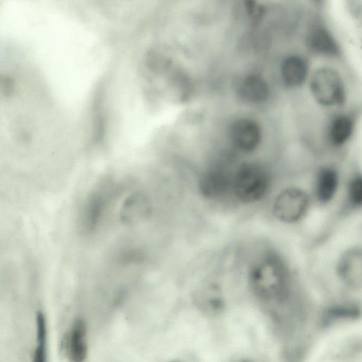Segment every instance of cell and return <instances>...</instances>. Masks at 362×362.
<instances>
[{"label":"cell","mask_w":362,"mask_h":362,"mask_svg":"<svg viewBox=\"0 0 362 362\" xmlns=\"http://www.w3.org/2000/svg\"><path fill=\"white\" fill-rule=\"evenodd\" d=\"M250 283L255 294L266 302L281 301L288 295V273L275 256L267 257L253 266Z\"/></svg>","instance_id":"cell-1"},{"label":"cell","mask_w":362,"mask_h":362,"mask_svg":"<svg viewBox=\"0 0 362 362\" xmlns=\"http://www.w3.org/2000/svg\"><path fill=\"white\" fill-rule=\"evenodd\" d=\"M310 94L320 107L336 110L344 108L348 89L340 72L329 66H322L311 71L308 81Z\"/></svg>","instance_id":"cell-2"},{"label":"cell","mask_w":362,"mask_h":362,"mask_svg":"<svg viewBox=\"0 0 362 362\" xmlns=\"http://www.w3.org/2000/svg\"><path fill=\"white\" fill-rule=\"evenodd\" d=\"M272 183L271 173L264 165L257 161H246L233 173L232 192L240 202L255 203L267 194Z\"/></svg>","instance_id":"cell-3"},{"label":"cell","mask_w":362,"mask_h":362,"mask_svg":"<svg viewBox=\"0 0 362 362\" xmlns=\"http://www.w3.org/2000/svg\"><path fill=\"white\" fill-rule=\"evenodd\" d=\"M359 113L356 110L344 108L332 110L324 126L323 138L325 144L332 150H341L354 138Z\"/></svg>","instance_id":"cell-4"},{"label":"cell","mask_w":362,"mask_h":362,"mask_svg":"<svg viewBox=\"0 0 362 362\" xmlns=\"http://www.w3.org/2000/svg\"><path fill=\"white\" fill-rule=\"evenodd\" d=\"M311 197L305 189L291 186L283 189L273 203L274 216L284 223H294L301 219L309 209Z\"/></svg>","instance_id":"cell-5"},{"label":"cell","mask_w":362,"mask_h":362,"mask_svg":"<svg viewBox=\"0 0 362 362\" xmlns=\"http://www.w3.org/2000/svg\"><path fill=\"white\" fill-rule=\"evenodd\" d=\"M304 43L313 55L327 59H337L342 54L339 42L332 31L320 19H313L308 25Z\"/></svg>","instance_id":"cell-6"},{"label":"cell","mask_w":362,"mask_h":362,"mask_svg":"<svg viewBox=\"0 0 362 362\" xmlns=\"http://www.w3.org/2000/svg\"><path fill=\"white\" fill-rule=\"evenodd\" d=\"M262 134L259 123L246 117L235 119L228 130L231 145L242 153H251L256 151L262 143Z\"/></svg>","instance_id":"cell-7"},{"label":"cell","mask_w":362,"mask_h":362,"mask_svg":"<svg viewBox=\"0 0 362 362\" xmlns=\"http://www.w3.org/2000/svg\"><path fill=\"white\" fill-rule=\"evenodd\" d=\"M341 180V173L337 165L332 163L320 165L313 177V197L320 204H329L338 194Z\"/></svg>","instance_id":"cell-8"},{"label":"cell","mask_w":362,"mask_h":362,"mask_svg":"<svg viewBox=\"0 0 362 362\" xmlns=\"http://www.w3.org/2000/svg\"><path fill=\"white\" fill-rule=\"evenodd\" d=\"M233 174L220 165L206 168L198 180V189L204 197L217 199L232 191Z\"/></svg>","instance_id":"cell-9"},{"label":"cell","mask_w":362,"mask_h":362,"mask_svg":"<svg viewBox=\"0 0 362 362\" xmlns=\"http://www.w3.org/2000/svg\"><path fill=\"white\" fill-rule=\"evenodd\" d=\"M235 94L243 103L259 105L269 100L272 89L262 74L253 72L240 78L235 88Z\"/></svg>","instance_id":"cell-10"},{"label":"cell","mask_w":362,"mask_h":362,"mask_svg":"<svg viewBox=\"0 0 362 362\" xmlns=\"http://www.w3.org/2000/svg\"><path fill=\"white\" fill-rule=\"evenodd\" d=\"M311 74L308 60L300 54L285 56L279 65V76L284 87L295 90L308 83Z\"/></svg>","instance_id":"cell-11"},{"label":"cell","mask_w":362,"mask_h":362,"mask_svg":"<svg viewBox=\"0 0 362 362\" xmlns=\"http://www.w3.org/2000/svg\"><path fill=\"white\" fill-rule=\"evenodd\" d=\"M62 350L71 361L81 362L88 356L87 327L81 317L76 318L64 334Z\"/></svg>","instance_id":"cell-12"},{"label":"cell","mask_w":362,"mask_h":362,"mask_svg":"<svg viewBox=\"0 0 362 362\" xmlns=\"http://www.w3.org/2000/svg\"><path fill=\"white\" fill-rule=\"evenodd\" d=\"M337 272L341 280L349 287L362 288V249H351L342 255Z\"/></svg>","instance_id":"cell-13"},{"label":"cell","mask_w":362,"mask_h":362,"mask_svg":"<svg viewBox=\"0 0 362 362\" xmlns=\"http://www.w3.org/2000/svg\"><path fill=\"white\" fill-rule=\"evenodd\" d=\"M105 199L100 193L93 194L86 202L80 218L81 230L87 233L95 230L105 209Z\"/></svg>","instance_id":"cell-14"},{"label":"cell","mask_w":362,"mask_h":362,"mask_svg":"<svg viewBox=\"0 0 362 362\" xmlns=\"http://www.w3.org/2000/svg\"><path fill=\"white\" fill-rule=\"evenodd\" d=\"M344 197L348 206L352 209L362 207V171L355 170L350 173L344 183Z\"/></svg>","instance_id":"cell-15"},{"label":"cell","mask_w":362,"mask_h":362,"mask_svg":"<svg viewBox=\"0 0 362 362\" xmlns=\"http://www.w3.org/2000/svg\"><path fill=\"white\" fill-rule=\"evenodd\" d=\"M47 322L44 313L38 311L36 315V346L33 358L35 362H45L47 358Z\"/></svg>","instance_id":"cell-16"},{"label":"cell","mask_w":362,"mask_h":362,"mask_svg":"<svg viewBox=\"0 0 362 362\" xmlns=\"http://www.w3.org/2000/svg\"><path fill=\"white\" fill-rule=\"evenodd\" d=\"M310 1L315 6H321L325 1V0H310Z\"/></svg>","instance_id":"cell-17"}]
</instances>
